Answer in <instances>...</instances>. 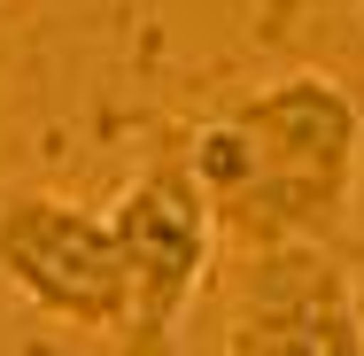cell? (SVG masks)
<instances>
[{"mask_svg": "<svg viewBox=\"0 0 364 356\" xmlns=\"http://www.w3.org/2000/svg\"><path fill=\"white\" fill-rule=\"evenodd\" d=\"M225 256L279 240H341L364 178V109L341 77L294 70L186 132Z\"/></svg>", "mask_w": 364, "mask_h": 356, "instance_id": "cell-1", "label": "cell"}, {"mask_svg": "<svg viewBox=\"0 0 364 356\" xmlns=\"http://www.w3.org/2000/svg\"><path fill=\"white\" fill-rule=\"evenodd\" d=\"M109 225H117V256H124V286H132L124 349H178V333H186L202 286L218 271V248H225L186 140H163L124 178V194L109 202Z\"/></svg>", "mask_w": 364, "mask_h": 356, "instance_id": "cell-2", "label": "cell"}, {"mask_svg": "<svg viewBox=\"0 0 364 356\" xmlns=\"http://www.w3.org/2000/svg\"><path fill=\"white\" fill-rule=\"evenodd\" d=\"M0 286H16L39 318L70 325L85 341L132 333V286L117 256L109 210H85L70 194H8L0 202Z\"/></svg>", "mask_w": 364, "mask_h": 356, "instance_id": "cell-3", "label": "cell"}, {"mask_svg": "<svg viewBox=\"0 0 364 356\" xmlns=\"http://www.w3.org/2000/svg\"><path fill=\"white\" fill-rule=\"evenodd\" d=\"M225 349L240 356H357L364 310L333 240L232 248L225 271Z\"/></svg>", "mask_w": 364, "mask_h": 356, "instance_id": "cell-4", "label": "cell"}]
</instances>
